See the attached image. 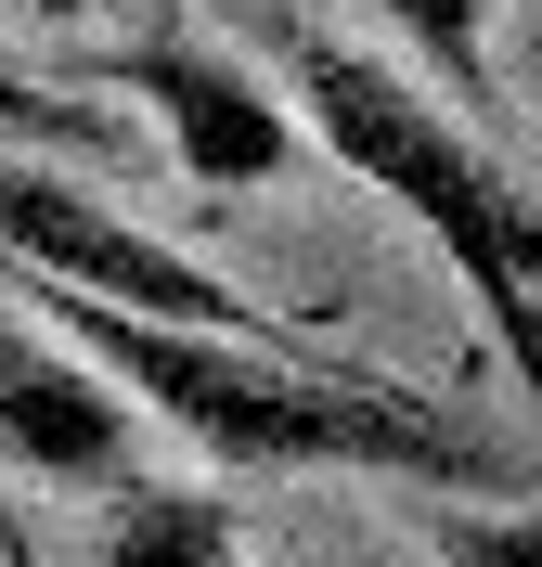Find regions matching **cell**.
<instances>
[{"instance_id":"8992f818","label":"cell","mask_w":542,"mask_h":567,"mask_svg":"<svg viewBox=\"0 0 542 567\" xmlns=\"http://www.w3.org/2000/svg\"><path fill=\"white\" fill-rule=\"evenodd\" d=\"M91 567H246V516L194 477H130L104 503V542Z\"/></svg>"},{"instance_id":"5b68a950","label":"cell","mask_w":542,"mask_h":567,"mask_svg":"<svg viewBox=\"0 0 542 567\" xmlns=\"http://www.w3.org/2000/svg\"><path fill=\"white\" fill-rule=\"evenodd\" d=\"M0 464H27V477H116L130 464V400L52 322H13V297H0Z\"/></svg>"},{"instance_id":"7a4b0ae2","label":"cell","mask_w":542,"mask_h":567,"mask_svg":"<svg viewBox=\"0 0 542 567\" xmlns=\"http://www.w3.org/2000/svg\"><path fill=\"white\" fill-rule=\"evenodd\" d=\"M285 78H297V104H310V130H324L336 168H361L400 219L439 233V258L466 271L491 349L517 361V388H530V413H542V194L452 104H427V78H388L375 52H349V39H324V27L285 39Z\"/></svg>"},{"instance_id":"9c48e42d","label":"cell","mask_w":542,"mask_h":567,"mask_svg":"<svg viewBox=\"0 0 542 567\" xmlns=\"http://www.w3.org/2000/svg\"><path fill=\"white\" fill-rule=\"evenodd\" d=\"M427 567H542V503H427Z\"/></svg>"},{"instance_id":"30bf717a","label":"cell","mask_w":542,"mask_h":567,"mask_svg":"<svg viewBox=\"0 0 542 567\" xmlns=\"http://www.w3.org/2000/svg\"><path fill=\"white\" fill-rule=\"evenodd\" d=\"M272 567H400V555H375V542H297V555H272Z\"/></svg>"},{"instance_id":"277c9868","label":"cell","mask_w":542,"mask_h":567,"mask_svg":"<svg viewBox=\"0 0 542 567\" xmlns=\"http://www.w3.org/2000/svg\"><path fill=\"white\" fill-rule=\"evenodd\" d=\"M104 78L130 91V104H155L168 168L194 181V194H246V181H272L297 155V116L272 104L233 52H194V39H116Z\"/></svg>"},{"instance_id":"3957f363","label":"cell","mask_w":542,"mask_h":567,"mask_svg":"<svg viewBox=\"0 0 542 567\" xmlns=\"http://www.w3.org/2000/svg\"><path fill=\"white\" fill-rule=\"evenodd\" d=\"M0 246L27 258L39 284H65V297H104V310H130V322H194V336H258V349H310L297 322H272L258 297H233V284H219V271H194L181 246L130 233V219H116L104 194L52 181L39 155H0Z\"/></svg>"},{"instance_id":"7c38bea8","label":"cell","mask_w":542,"mask_h":567,"mask_svg":"<svg viewBox=\"0 0 542 567\" xmlns=\"http://www.w3.org/2000/svg\"><path fill=\"white\" fill-rule=\"evenodd\" d=\"M0 529H13V491H0Z\"/></svg>"},{"instance_id":"8fae6325","label":"cell","mask_w":542,"mask_h":567,"mask_svg":"<svg viewBox=\"0 0 542 567\" xmlns=\"http://www.w3.org/2000/svg\"><path fill=\"white\" fill-rule=\"evenodd\" d=\"M13 13H52V27H65V13H91V0H13Z\"/></svg>"},{"instance_id":"52a82bcc","label":"cell","mask_w":542,"mask_h":567,"mask_svg":"<svg viewBox=\"0 0 542 567\" xmlns=\"http://www.w3.org/2000/svg\"><path fill=\"white\" fill-rule=\"evenodd\" d=\"M375 13H388V27L427 52V78L478 116V130L504 116V91H491V0H375Z\"/></svg>"},{"instance_id":"ba28073f","label":"cell","mask_w":542,"mask_h":567,"mask_svg":"<svg viewBox=\"0 0 542 567\" xmlns=\"http://www.w3.org/2000/svg\"><path fill=\"white\" fill-rule=\"evenodd\" d=\"M0 155H78V168H116V116L78 104V91H52L39 65L0 52Z\"/></svg>"},{"instance_id":"6da1fadb","label":"cell","mask_w":542,"mask_h":567,"mask_svg":"<svg viewBox=\"0 0 542 567\" xmlns=\"http://www.w3.org/2000/svg\"><path fill=\"white\" fill-rule=\"evenodd\" d=\"M39 322L65 336L116 400L168 413L219 464H297V477H413V491H517V464L452 425L439 400L361 374L324 349H258V336H194V322H130L104 297L39 284Z\"/></svg>"}]
</instances>
